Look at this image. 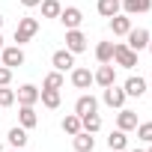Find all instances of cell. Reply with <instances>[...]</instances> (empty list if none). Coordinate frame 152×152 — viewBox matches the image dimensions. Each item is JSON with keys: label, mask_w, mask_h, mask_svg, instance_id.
Here are the masks:
<instances>
[{"label": "cell", "mask_w": 152, "mask_h": 152, "mask_svg": "<svg viewBox=\"0 0 152 152\" xmlns=\"http://www.w3.org/2000/svg\"><path fill=\"white\" fill-rule=\"evenodd\" d=\"M0 27H3V15H0Z\"/></svg>", "instance_id": "cell-36"}, {"label": "cell", "mask_w": 152, "mask_h": 152, "mask_svg": "<svg viewBox=\"0 0 152 152\" xmlns=\"http://www.w3.org/2000/svg\"><path fill=\"white\" fill-rule=\"evenodd\" d=\"M146 51H149V54H152V39H149V45H146Z\"/></svg>", "instance_id": "cell-32"}, {"label": "cell", "mask_w": 152, "mask_h": 152, "mask_svg": "<svg viewBox=\"0 0 152 152\" xmlns=\"http://www.w3.org/2000/svg\"><path fill=\"white\" fill-rule=\"evenodd\" d=\"M39 102H42L48 110H57L60 102H63V96H60V90H39Z\"/></svg>", "instance_id": "cell-22"}, {"label": "cell", "mask_w": 152, "mask_h": 152, "mask_svg": "<svg viewBox=\"0 0 152 152\" xmlns=\"http://www.w3.org/2000/svg\"><path fill=\"white\" fill-rule=\"evenodd\" d=\"M131 152H146V149H131Z\"/></svg>", "instance_id": "cell-35"}, {"label": "cell", "mask_w": 152, "mask_h": 152, "mask_svg": "<svg viewBox=\"0 0 152 152\" xmlns=\"http://www.w3.org/2000/svg\"><path fill=\"white\" fill-rule=\"evenodd\" d=\"M131 27H134V24H131V15H125V12H119V15L110 18V30H113V36H128Z\"/></svg>", "instance_id": "cell-18"}, {"label": "cell", "mask_w": 152, "mask_h": 152, "mask_svg": "<svg viewBox=\"0 0 152 152\" xmlns=\"http://www.w3.org/2000/svg\"><path fill=\"white\" fill-rule=\"evenodd\" d=\"M9 84H12V69L0 66V87H9Z\"/></svg>", "instance_id": "cell-30"}, {"label": "cell", "mask_w": 152, "mask_h": 152, "mask_svg": "<svg viewBox=\"0 0 152 152\" xmlns=\"http://www.w3.org/2000/svg\"><path fill=\"white\" fill-rule=\"evenodd\" d=\"M125 146H128V131H110L107 134V149H113V152H125Z\"/></svg>", "instance_id": "cell-21"}, {"label": "cell", "mask_w": 152, "mask_h": 152, "mask_svg": "<svg viewBox=\"0 0 152 152\" xmlns=\"http://www.w3.org/2000/svg\"><path fill=\"white\" fill-rule=\"evenodd\" d=\"M110 152H113V149H110Z\"/></svg>", "instance_id": "cell-39"}, {"label": "cell", "mask_w": 152, "mask_h": 152, "mask_svg": "<svg viewBox=\"0 0 152 152\" xmlns=\"http://www.w3.org/2000/svg\"><path fill=\"white\" fill-rule=\"evenodd\" d=\"M15 102L18 104H36L39 102V87L36 84H21L15 90Z\"/></svg>", "instance_id": "cell-13"}, {"label": "cell", "mask_w": 152, "mask_h": 152, "mask_svg": "<svg viewBox=\"0 0 152 152\" xmlns=\"http://www.w3.org/2000/svg\"><path fill=\"white\" fill-rule=\"evenodd\" d=\"M63 84H66V78H63V72H48L45 75V81H42V90H63Z\"/></svg>", "instance_id": "cell-24"}, {"label": "cell", "mask_w": 152, "mask_h": 152, "mask_svg": "<svg viewBox=\"0 0 152 152\" xmlns=\"http://www.w3.org/2000/svg\"><path fill=\"white\" fill-rule=\"evenodd\" d=\"M51 66H54L57 72H72V69H75V54H72L69 48H60V51H54Z\"/></svg>", "instance_id": "cell-8"}, {"label": "cell", "mask_w": 152, "mask_h": 152, "mask_svg": "<svg viewBox=\"0 0 152 152\" xmlns=\"http://www.w3.org/2000/svg\"><path fill=\"white\" fill-rule=\"evenodd\" d=\"M81 131H90V134L102 131V116H99V113H87V116H81Z\"/></svg>", "instance_id": "cell-26"}, {"label": "cell", "mask_w": 152, "mask_h": 152, "mask_svg": "<svg viewBox=\"0 0 152 152\" xmlns=\"http://www.w3.org/2000/svg\"><path fill=\"white\" fill-rule=\"evenodd\" d=\"M122 90H125V96H128V99H140L149 87H146V81L140 78V75H131V78L125 81V87H122Z\"/></svg>", "instance_id": "cell-15"}, {"label": "cell", "mask_w": 152, "mask_h": 152, "mask_svg": "<svg viewBox=\"0 0 152 152\" xmlns=\"http://www.w3.org/2000/svg\"><path fill=\"white\" fill-rule=\"evenodd\" d=\"M146 152H152V143H149V149H146Z\"/></svg>", "instance_id": "cell-37"}, {"label": "cell", "mask_w": 152, "mask_h": 152, "mask_svg": "<svg viewBox=\"0 0 152 152\" xmlns=\"http://www.w3.org/2000/svg\"><path fill=\"white\" fill-rule=\"evenodd\" d=\"M60 128H63L69 137H72V134H78V131H81V116H78V113H66L63 122H60Z\"/></svg>", "instance_id": "cell-23"}, {"label": "cell", "mask_w": 152, "mask_h": 152, "mask_svg": "<svg viewBox=\"0 0 152 152\" xmlns=\"http://www.w3.org/2000/svg\"><path fill=\"white\" fill-rule=\"evenodd\" d=\"M75 113H78V116L99 113V99H96L93 93H84V96H78V102H75Z\"/></svg>", "instance_id": "cell-10"}, {"label": "cell", "mask_w": 152, "mask_h": 152, "mask_svg": "<svg viewBox=\"0 0 152 152\" xmlns=\"http://www.w3.org/2000/svg\"><path fill=\"white\" fill-rule=\"evenodd\" d=\"M72 87L75 90H90L93 87V72L84 69V66H75L72 69Z\"/></svg>", "instance_id": "cell-12"}, {"label": "cell", "mask_w": 152, "mask_h": 152, "mask_svg": "<svg viewBox=\"0 0 152 152\" xmlns=\"http://www.w3.org/2000/svg\"><path fill=\"white\" fill-rule=\"evenodd\" d=\"M72 146H75V152H93L96 149V137L90 131H78V134H72Z\"/></svg>", "instance_id": "cell-14"}, {"label": "cell", "mask_w": 152, "mask_h": 152, "mask_svg": "<svg viewBox=\"0 0 152 152\" xmlns=\"http://www.w3.org/2000/svg\"><path fill=\"white\" fill-rule=\"evenodd\" d=\"M18 125L21 128H36L39 125V113H36V104H21L18 107Z\"/></svg>", "instance_id": "cell-11"}, {"label": "cell", "mask_w": 152, "mask_h": 152, "mask_svg": "<svg viewBox=\"0 0 152 152\" xmlns=\"http://www.w3.org/2000/svg\"><path fill=\"white\" fill-rule=\"evenodd\" d=\"M66 30H78L81 24H84V12L78 9V6H63V12H60V18H57Z\"/></svg>", "instance_id": "cell-5"}, {"label": "cell", "mask_w": 152, "mask_h": 152, "mask_svg": "<svg viewBox=\"0 0 152 152\" xmlns=\"http://www.w3.org/2000/svg\"><path fill=\"white\" fill-rule=\"evenodd\" d=\"M137 140H143V143H152V122H137Z\"/></svg>", "instance_id": "cell-28"}, {"label": "cell", "mask_w": 152, "mask_h": 152, "mask_svg": "<svg viewBox=\"0 0 152 152\" xmlns=\"http://www.w3.org/2000/svg\"><path fill=\"white\" fill-rule=\"evenodd\" d=\"M15 104V90L12 87H0V107H12Z\"/></svg>", "instance_id": "cell-29"}, {"label": "cell", "mask_w": 152, "mask_h": 152, "mask_svg": "<svg viewBox=\"0 0 152 152\" xmlns=\"http://www.w3.org/2000/svg\"><path fill=\"white\" fill-rule=\"evenodd\" d=\"M24 48L21 45H9V48H0V66H6V69H18V66H24Z\"/></svg>", "instance_id": "cell-2"}, {"label": "cell", "mask_w": 152, "mask_h": 152, "mask_svg": "<svg viewBox=\"0 0 152 152\" xmlns=\"http://www.w3.org/2000/svg\"><path fill=\"white\" fill-rule=\"evenodd\" d=\"M113 63L122 66V69H134L137 66V51H131L125 42H116L113 45Z\"/></svg>", "instance_id": "cell-4"}, {"label": "cell", "mask_w": 152, "mask_h": 152, "mask_svg": "<svg viewBox=\"0 0 152 152\" xmlns=\"http://www.w3.org/2000/svg\"><path fill=\"white\" fill-rule=\"evenodd\" d=\"M93 84H99L102 90L110 87V84H116V69L110 63H99V69L93 72Z\"/></svg>", "instance_id": "cell-7"}, {"label": "cell", "mask_w": 152, "mask_h": 152, "mask_svg": "<svg viewBox=\"0 0 152 152\" xmlns=\"http://www.w3.org/2000/svg\"><path fill=\"white\" fill-rule=\"evenodd\" d=\"M87 42H90V39L81 33V27H78V30H66V48H69L72 54H84V51H87Z\"/></svg>", "instance_id": "cell-9"}, {"label": "cell", "mask_w": 152, "mask_h": 152, "mask_svg": "<svg viewBox=\"0 0 152 152\" xmlns=\"http://www.w3.org/2000/svg\"><path fill=\"white\" fill-rule=\"evenodd\" d=\"M3 152H24V149H3Z\"/></svg>", "instance_id": "cell-33"}, {"label": "cell", "mask_w": 152, "mask_h": 152, "mask_svg": "<svg viewBox=\"0 0 152 152\" xmlns=\"http://www.w3.org/2000/svg\"><path fill=\"white\" fill-rule=\"evenodd\" d=\"M6 140H9V146H12V149H24L30 137H27V128H21V125H12V128L6 131Z\"/></svg>", "instance_id": "cell-19"}, {"label": "cell", "mask_w": 152, "mask_h": 152, "mask_svg": "<svg viewBox=\"0 0 152 152\" xmlns=\"http://www.w3.org/2000/svg\"><path fill=\"white\" fill-rule=\"evenodd\" d=\"M96 60L99 63H113V42H99L96 45Z\"/></svg>", "instance_id": "cell-27"}, {"label": "cell", "mask_w": 152, "mask_h": 152, "mask_svg": "<svg viewBox=\"0 0 152 152\" xmlns=\"http://www.w3.org/2000/svg\"><path fill=\"white\" fill-rule=\"evenodd\" d=\"M0 152H3V143H0Z\"/></svg>", "instance_id": "cell-38"}, {"label": "cell", "mask_w": 152, "mask_h": 152, "mask_svg": "<svg viewBox=\"0 0 152 152\" xmlns=\"http://www.w3.org/2000/svg\"><path fill=\"white\" fill-rule=\"evenodd\" d=\"M39 33V18H21L18 21V27H15V45H27L33 36Z\"/></svg>", "instance_id": "cell-1"}, {"label": "cell", "mask_w": 152, "mask_h": 152, "mask_svg": "<svg viewBox=\"0 0 152 152\" xmlns=\"http://www.w3.org/2000/svg\"><path fill=\"white\" fill-rule=\"evenodd\" d=\"M119 3H122L125 15H143L152 9V0H119Z\"/></svg>", "instance_id": "cell-17"}, {"label": "cell", "mask_w": 152, "mask_h": 152, "mask_svg": "<svg viewBox=\"0 0 152 152\" xmlns=\"http://www.w3.org/2000/svg\"><path fill=\"white\" fill-rule=\"evenodd\" d=\"M125 99H128V96H125V90H122V87H116V84L104 87V93H102V102H104L107 107H116V110H119V107H125Z\"/></svg>", "instance_id": "cell-6"}, {"label": "cell", "mask_w": 152, "mask_h": 152, "mask_svg": "<svg viewBox=\"0 0 152 152\" xmlns=\"http://www.w3.org/2000/svg\"><path fill=\"white\" fill-rule=\"evenodd\" d=\"M18 3H21V6H24V9H36V6H39V3H42V0H18Z\"/></svg>", "instance_id": "cell-31"}, {"label": "cell", "mask_w": 152, "mask_h": 152, "mask_svg": "<svg viewBox=\"0 0 152 152\" xmlns=\"http://www.w3.org/2000/svg\"><path fill=\"white\" fill-rule=\"evenodd\" d=\"M0 48H3V33H0Z\"/></svg>", "instance_id": "cell-34"}, {"label": "cell", "mask_w": 152, "mask_h": 152, "mask_svg": "<svg viewBox=\"0 0 152 152\" xmlns=\"http://www.w3.org/2000/svg\"><path fill=\"white\" fill-rule=\"evenodd\" d=\"M149 39H152V33L146 30V27H131L128 30V36H125V45L131 48V51H146V45H149Z\"/></svg>", "instance_id": "cell-3"}, {"label": "cell", "mask_w": 152, "mask_h": 152, "mask_svg": "<svg viewBox=\"0 0 152 152\" xmlns=\"http://www.w3.org/2000/svg\"><path fill=\"white\" fill-rule=\"evenodd\" d=\"M39 9H42V18H60L63 3H60V0H42V3H39Z\"/></svg>", "instance_id": "cell-25"}, {"label": "cell", "mask_w": 152, "mask_h": 152, "mask_svg": "<svg viewBox=\"0 0 152 152\" xmlns=\"http://www.w3.org/2000/svg\"><path fill=\"white\" fill-rule=\"evenodd\" d=\"M116 128H119V131H134V128H137V113L128 110V107H119V113H116Z\"/></svg>", "instance_id": "cell-16"}, {"label": "cell", "mask_w": 152, "mask_h": 152, "mask_svg": "<svg viewBox=\"0 0 152 152\" xmlns=\"http://www.w3.org/2000/svg\"><path fill=\"white\" fill-rule=\"evenodd\" d=\"M96 9H99L102 18H113V15L122 12V3L119 0H96Z\"/></svg>", "instance_id": "cell-20"}]
</instances>
